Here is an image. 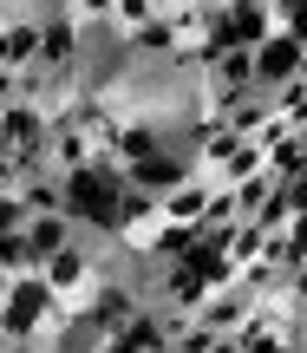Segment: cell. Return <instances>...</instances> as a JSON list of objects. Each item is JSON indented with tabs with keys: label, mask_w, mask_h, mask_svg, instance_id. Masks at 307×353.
Listing matches in <instances>:
<instances>
[{
	"label": "cell",
	"mask_w": 307,
	"mask_h": 353,
	"mask_svg": "<svg viewBox=\"0 0 307 353\" xmlns=\"http://www.w3.org/2000/svg\"><path fill=\"white\" fill-rule=\"evenodd\" d=\"M65 242H78V223H72L65 210H52V216H33V223H26V249H33V262L59 255Z\"/></svg>",
	"instance_id": "9"
},
{
	"label": "cell",
	"mask_w": 307,
	"mask_h": 353,
	"mask_svg": "<svg viewBox=\"0 0 307 353\" xmlns=\"http://www.w3.org/2000/svg\"><path fill=\"white\" fill-rule=\"evenodd\" d=\"M209 190H216V183H209L203 170H190L177 190H164V196H157V223H170V229H196V223H203V210H209Z\"/></svg>",
	"instance_id": "7"
},
{
	"label": "cell",
	"mask_w": 307,
	"mask_h": 353,
	"mask_svg": "<svg viewBox=\"0 0 307 353\" xmlns=\"http://www.w3.org/2000/svg\"><path fill=\"white\" fill-rule=\"evenodd\" d=\"M39 65V13H20L13 7L7 20H0V72H33Z\"/></svg>",
	"instance_id": "5"
},
{
	"label": "cell",
	"mask_w": 307,
	"mask_h": 353,
	"mask_svg": "<svg viewBox=\"0 0 307 353\" xmlns=\"http://www.w3.org/2000/svg\"><path fill=\"white\" fill-rule=\"evenodd\" d=\"M248 59H255V92H275V85H288V79L301 72V39L288 33V26H275Z\"/></svg>",
	"instance_id": "4"
},
{
	"label": "cell",
	"mask_w": 307,
	"mask_h": 353,
	"mask_svg": "<svg viewBox=\"0 0 307 353\" xmlns=\"http://www.w3.org/2000/svg\"><path fill=\"white\" fill-rule=\"evenodd\" d=\"M288 242H295V249L307 255V216H295V223H288Z\"/></svg>",
	"instance_id": "17"
},
{
	"label": "cell",
	"mask_w": 307,
	"mask_h": 353,
	"mask_svg": "<svg viewBox=\"0 0 307 353\" xmlns=\"http://www.w3.org/2000/svg\"><path fill=\"white\" fill-rule=\"evenodd\" d=\"M196 7H203V13H216V7H229V0H196Z\"/></svg>",
	"instance_id": "19"
},
{
	"label": "cell",
	"mask_w": 307,
	"mask_h": 353,
	"mask_svg": "<svg viewBox=\"0 0 307 353\" xmlns=\"http://www.w3.org/2000/svg\"><path fill=\"white\" fill-rule=\"evenodd\" d=\"M0 275H39L33 249H26V236H0Z\"/></svg>",
	"instance_id": "13"
},
{
	"label": "cell",
	"mask_w": 307,
	"mask_h": 353,
	"mask_svg": "<svg viewBox=\"0 0 307 353\" xmlns=\"http://www.w3.org/2000/svg\"><path fill=\"white\" fill-rule=\"evenodd\" d=\"M295 85H307V46H301V72H295Z\"/></svg>",
	"instance_id": "18"
},
{
	"label": "cell",
	"mask_w": 307,
	"mask_h": 353,
	"mask_svg": "<svg viewBox=\"0 0 307 353\" xmlns=\"http://www.w3.org/2000/svg\"><path fill=\"white\" fill-rule=\"evenodd\" d=\"M105 268H112V249H105V242H92V236H78V242H65L59 255H46V262H39V281L52 288V301L78 307L92 288H98Z\"/></svg>",
	"instance_id": "3"
},
{
	"label": "cell",
	"mask_w": 307,
	"mask_h": 353,
	"mask_svg": "<svg viewBox=\"0 0 307 353\" xmlns=\"http://www.w3.org/2000/svg\"><path fill=\"white\" fill-rule=\"evenodd\" d=\"M164 341H170V314L144 301V307H138V314H131V321H125V327H118L98 353H164Z\"/></svg>",
	"instance_id": "6"
},
{
	"label": "cell",
	"mask_w": 307,
	"mask_h": 353,
	"mask_svg": "<svg viewBox=\"0 0 307 353\" xmlns=\"http://www.w3.org/2000/svg\"><path fill=\"white\" fill-rule=\"evenodd\" d=\"M20 203H26L33 216L65 210V183H59V170H26V176H20Z\"/></svg>",
	"instance_id": "10"
},
{
	"label": "cell",
	"mask_w": 307,
	"mask_h": 353,
	"mask_svg": "<svg viewBox=\"0 0 307 353\" xmlns=\"http://www.w3.org/2000/svg\"><path fill=\"white\" fill-rule=\"evenodd\" d=\"M0 190H20V164H13L7 151H0Z\"/></svg>",
	"instance_id": "15"
},
{
	"label": "cell",
	"mask_w": 307,
	"mask_h": 353,
	"mask_svg": "<svg viewBox=\"0 0 307 353\" xmlns=\"http://www.w3.org/2000/svg\"><path fill=\"white\" fill-rule=\"evenodd\" d=\"M248 314H255V294L235 281V288H216L203 307H196V321H203L209 334H222V341H235V334L248 327Z\"/></svg>",
	"instance_id": "8"
},
{
	"label": "cell",
	"mask_w": 307,
	"mask_h": 353,
	"mask_svg": "<svg viewBox=\"0 0 307 353\" xmlns=\"http://www.w3.org/2000/svg\"><path fill=\"white\" fill-rule=\"evenodd\" d=\"M26 223H33V210L20 203V190H0V236H26Z\"/></svg>",
	"instance_id": "14"
},
{
	"label": "cell",
	"mask_w": 307,
	"mask_h": 353,
	"mask_svg": "<svg viewBox=\"0 0 307 353\" xmlns=\"http://www.w3.org/2000/svg\"><path fill=\"white\" fill-rule=\"evenodd\" d=\"M288 33H295V39H301V46H307V0H301V7H295V13H288Z\"/></svg>",
	"instance_id": "16"
},
{
	"label": "cell",
	"mask_w": 307,
	"mask_h": 353,
	"mask_svg": "<svg viewBox=\"0 0 307 353\" xmlns=\"http://www.w3.org/2000/svg\"><path fill=\"white\" fill-rule=\"evenodd\" d=\"M59 183H65V216L78 223V236H92V242H105V249H112V236H118V190H125L118 157L98 151L85 170H65Z\"/></svg>",
	"instance_id": "1"
},
{
	"label": "cell",
	"mask_w": 307,
	"mask_h": 353,
	"mask_svg": "<svg viewBox=\"0 0 307 353\" xmlns=\"http://www.w3.org/2000/svg\"><path fill=\"white\" fill-rule=\"evenodd\" d=\"M7 281H13V275H0V301H7Z\"/></svg>",
	"instance_id": "20"
},
{
	"label": "cell",
	"mask_w": 307,
	"mask_h": 353,
	"mask_svg": "<svg viewBox=\"0 0 307 353\" xmlns=\"http://www.w3.org/2000/svg\"><path fill=\"white\" fill-rule=\"evenodd\" d=\"M248 223H255V229H262V236H288V223H295V203H288V190H282V183H275V190H268V196H262V210H255V216H248Z\"/></svg>",
	"instance_id": "11"
},
{
	"label": "cell",
	"mask_w": 307,
	"mask_h": 353,
	"mask_svg": "<svg viewBox=\"0 0 307 353\" xmlns=\"http://www.w3.org/2000/svg\"><path fill=\"white\" fill-rule=\"evenodd\" d=\"M262 242H268V236H262L255 223H235V229H229V242H222V255H229L235 268H248V262H262Z\"/></svg>",
	"instance_id": "12"
},
{
	"label": "cell",
	"mask_w": 307,
	"mask_h": 353,
	"mask_svg": "<svg viewBox=\"0 0 307 353\" xmlns=\"http://www.w3.org/2000/svg\"><path fill=\"white\" fill-rule=\"evenodd\" d=\"M59 314H65V301H52V288L39 275H13L7 301H0V347H46Z\"/></svg>",
	"instance_id": "2"
}]
</instances>
